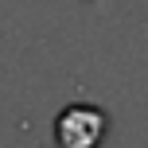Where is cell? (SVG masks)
<instances>
[{"label": "cell", "mask_w": 148, "mask_h": 148, "mask_svg": "<svg viewBox=\"0 0 148 148\" xmlns=\"http://www.w3.org/2000/svg\"><path fill=\"white\" fill-rule=\"evenodd\" d=\"M109 133V117L101 105L74 101L55 117V144L59 148H101Z\"/></svg>", "instance_id": "6da1fadb"}]
</instances>
